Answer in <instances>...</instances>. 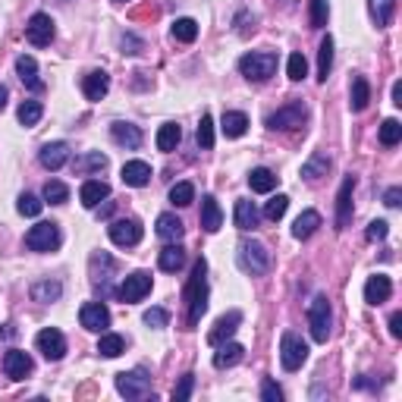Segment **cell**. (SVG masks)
<instances>
[{
    "mask_svg": "<svg viewBox=\"0 0 402 402\" xmlns=\"http://www.w3.org/2000/svg\"><path fill=\"white\" fill-rule=\"evenodd\" d=\"M386 233H390V223H386V220H374V223L368 226V239H371V242L386 239Z\"/></svg>",
    "mask_w": 402,
    "mask_h": 402,
    "instance_id": "53",
    "label": "cell"
},
{
    "mask_svg": "<svg viewBox=\"0 0 402 402\" xmlns=\"http://www.w3.org/2000/svg\"><path fill=\"white\" fill-rule=\"evenodd\" d=\"M116 390L126 399H148V396L155 399L151 377L145 374V371H123V374H116Z\"/></svg>",
    "mask_w": 402,
    "mask_h": 402,
    "instance_id": "5",
    "label": "cell"
},
{
    "mask_svg": "<svg viewBox=\"0 0 402 402\" xmlns=\"http://www.w3.org/2000/svg\"><path fill=\"white\" fill-rule=\"evenodd\" d=\"M4 374L10 380H26L32 374V358L23 349H10V352L4 355Z\"/></svg>",
    "mask_w": 402,
    "mask_h": 402,
    "instance_id": "16",
    "label": "cell"
},
{
    "mask_svg": "<svg viewBox=\"0 0 402 402\" xmlns=\"http://www.w3.org/2000/svg\"><path fill=\"white\" fill-rule=\"evenodd\" d=\"M368 101H371V85L364 76H355L352 79V91H349V107H352L355 113L368 111Z\"/></svg>",
    "mask_w": 402,
    "mask_h": 402,
    "instance_id": "26",
    "label": "cell"
},
{
    "mask_svg": "<svg viewBox=\"0 0 402 402\" xmlns=\"http://www.w3.org/2000/svg\"><path fill=\"white\" fill-rule=\"evenodd\" d=\"M330 324H333V314H330V302H327V296H314L311 305H308L311 340L314 342H327V336H330Z\"/></svg>",
    "mask_w": 402,
    "mask_h": 402,
    "instance_id": "4",
    "label": "cell"
},
{
    "mask_svg": "<svg viewBox=\"0 0 402 402\" xmlns=\"http://www.w3.org/2000/svg\"><path fill=\"white\" fill-rule=\"evenodd\" d=\"M26 38L32 48H48L54 41V19L48 13H35L26 26Z\"/></svg>",
    "mask_w": 402,
    "mask_h": 402,
    "instance_id": "12",
    "label": "cell"
},
{
    "mask_svg": "<svg viewBox=\"0 0 402 402\" xmlns=\"http://www.w3.org/2000/svg\"><path fill=\"white\" fill-rule=\"evenodd\" d=\"M116 4H126V0H116Z\"/></svg>",
    "mask_w": 402,
    "mask_h": 402,
    "instance_id": "60",
    "label": "cell"
},
{
    "mask_svg": "<svg viewBox=\"0 0 402 402\" xmlns=\"http://www.w3.org/2000/svg\"><path fill=\"white\" fill-rule=\"evenodd\" d=\"M239 324H242V311H226L223 318H217V324L211 327L208 342L211 346H220V342H226L233 333L239 330Z\"/></svg>",
    "mask_w": 402,
    "mask_h": 402,
    "instance_id": "14",
    "label": "cell"
},
{
    "mask_svg": "<svg viewBox=\"0 0 402 402\" xmlns=\"http://www.w3.org/2000/svg\"><path fill=\"white\" fill-rule=\"evenodd\" d=\"M277 182H280V177H277L274 170H267V167H258V170L248 173V186H252V192H274Z\"/></svg>",
    "mask_w": 402,
    "mask_h": 402,
    "instance_id": "29",
    "label": "cell"
},
{
    "mask_svg": "<svg viewBox=\"0 0 402 402\" xmlns=\"http://www.w3.org/2000/svg\"><path fill=\"white\" fill-rule=\"evenodd\" d=\"M393 104H396V107H402V85H399V82L393 85Z\"/></svg>",
    "mask_w": 402,
    "mask_h": 402,
    "instance_id": "57",
    "label": "cell"
},
{
    "mask_svg": "<svg viewBox=\"0 0 402 402\" xmlns=\"http://www.w3.org/2000/svg\"><path fill=\"white\" fill-rule=\"evenodd\" d=\"M67 199H69V189L63 186V182L50 179L48 186H45V201H50V204H63Z\"/></svg>",
    "mask_w": 402,
    "mask_h": 402,
    "instance_id": "46",
    "label": "cell"
},
{
    "mask_svg": "<svg viewBox=\"0 0 402 402\" xmlns=\"http://www.w3.org/2000/svg\"><path fill=\"white\" fill-rule=\"evenodd\" d=\"M233 220H236V226H239V230H245V233L255 230V226H258V208H255V204L248 201V199H239Z\"/></svg>",
    "mask_w": 402,
    "mask_h": 402,
    "instance_id": "31",
    "label": "cell"
},
{
    "mask_svg": "<svg viewBox=\"0 0 402 402\" xmlns=\"http://www.w3.org/2000/svg\"><path fill=\"white\" fill-rule=\"evenodd\" d=\"M120 177H123L126 186L142 189V186H148V182H151V167L145 164V160H126L123 170H120Z\"/></svg>",
    "mask_w": 402,
    "mask_h": 402,
    "instance_id": "21",
    "label": "cell"
},
{
    "mask_svg": "<svg viewBox=\"0 0 402 402\" xmlns=\"http://www.w3.org/2000/svg\"><path fill=\"white\" fill-rule=\"evenodd\" d=\"M318 226H320L318 211H302V214L296 217V223H292V236H296V239H308V236H314Z\"/></svg>",
    "mask_w": 402,
    "mask_h": 402,
    "instance_id": "33",
    "label": "cell"
},
{
    "mask_svg": "<svg viewBox=\"0 0 402 402\" xmlns=\"http://www.w3.org/2000/svg\"><path fill=\"white\" fill-rule=\"evenodd\" d=\"M239 267L245 270V274L252 277H261L270 270V252L264 242H258V239H245V242H239Z\"/></svg>",
    "mask_w": 402,
    "mask_h": 402,
    "instance_id": "2",
    "label": "cell"
},
{
    "mask_svg": "<svg viewBox=\"0 0 402 402\" xmlns=\"http://www.w3.org/2000/svg\"><path fill=\"white\" fill-rule=\"evenodd\" d=\"M399 199H402V189H386V195H384V204L386 208H399Z\"/></svg>",
    "mask_w": 402,
    "mask_h": 402,
    "instance_id": "55",
    "label": "cell"
},
{
    "mask_svg": "<svg viewBox=\"0 0 402 402\" xmlns=\"http://www.w3.org/2000/svg\"><path fill=\"white\" fill-rule=\"evenodd\" d=\"M157 264H160V270H167V274H177V270L186 264V248L177 245V242H170L164 252H160Z\"/></svg>",
    "mask_w": 402,
    "mask_h": 402,
    "instance_id": "28",
    "label": "cell"
},
{
    "mask_svg": "<svg viewBox=\"0 0 402 402\" xmlns=\"http://www.w3.org/2000/svg\"><path fill=\"white\" fill-rule=\"evenodd\" d=\"M182 233H186V226H182V220L177 214H160L157 217V236L167 239V242H179Z\"/></svg>",
    "mask_w": 402,
    "mask_h": 402,
    "instance_id": "27",
    "label": "cell"
},
{
    "mask_svg": "<svg viewBox=\"0 0 402 402\" xmlns=\"http://www.w3.org/2000/svg\"><path fill=\"white\" fill-rule=\"evenodd\" d=\"M16 72H19V79L26 82V89H32V91L45 89V82L38 79V63H35V57H28V54L19 57V60H16Z\"/></svg>",
    "mask_w": 402,
    "mask_h": 402,
    "instance_id": "24",
    "label": "cell"
},
{
    "mask_svg": "<svg viewBox=\"0 0 402 402\" xmlns=\"http://www.w3.org/2000/svg\"><path fill=\"white\" fill-rule=\"evenodd\" d=\"M330 67H333V38L327 35V38L320 41V48H318V79L320 82H327Z\"/></svg>",
    "mask_w": 402,
    "mask_h": 402,
    "instance_id": "36",
    "label": "cell"
},
{
    "mask_svg": "<svg viewBox=\"0 0 402 402\" xmlns=\"http://www.w3.org/2000/svg\"><path fill=\"white\" fill-rule=\"evenodd\" d=\"M173 38L177 41H182V45H192L195 38H199V23H195V19H177V23H173Z\"/></svg>",
    "mask_w": 402,
    "mask_h": 402,
    "instance_id": "38",
    "label": "cell"
},
{
    "mask_svg": "<svg viewBox=\"0 0 402 402\" xmlns=\"http://www.w3.org/2000/svg\"><path fill=\"white\" fill-rule=\"evenodd\" d=\"M104 199H111V186H107L104 179H89L82 182V189H79V201L85 204V208H98Z\"/></svg>",
    "mask_w": 402,
    "mask_h": 402,
    "instance_id": "19",
    "label": "cell"
},
{
    "mask_svg": "<svg viewBox=\"0 0 402 402\" xmlns=\"http://www.w3.org/2000/svg\"><path fill=\"white\" fill-rule=\"evenodd\" d=\"M79 320H82L85 330L101 333V330L111 327V311H107L104 302H85L82 308H79Z\"/></svg>",
    "mask_w": 402,
    "mask_h": 402,
    "instance_id": "13",
    "label": "cell"
},
{
    "mask_svg": "<svg viewBox=\"0 0 402 402\" xmlns=\"http://www.w3.org/2000/svg\"><path fill=\"white\" fill-rule=\"evenodd\" d=\"M41 116H45L41 101H23V107H19V123H23V126H38Z\"/></svg>",
    "mask_w": 402,
    "mask_h": 402,
    "instance_id": "40",
    "label": "cell"
},
{
    "mask_svg": "<svg viewBox=\"0 0 402 402\" xmlns=\"http://www.w3.org/2000/svg\"><path fill=\"white\" fill-rule=\"evenodd\" d=\"M223 223V211L220 204H217L214 195H204L201 199V230L204 233H217Z\"/></svg>",
    "mask_w": 402,
    "mask_h": 402,
    "instance_id": "23",
    "label": "cell"
},
{
    "mask_svg": "<svg viewBox=\"0 0 402 402\" xmlns=\"http://www.w3.org/2000/svg\"><path fill=\"white\" fill-rule=\"evenodd\" d=\"M327 170H330V157L320 155V151H314V155L302 164V177L308 182H318L320 177H327Z\"/></svg>",
    "mask_w": 402,
    "mask_h": 402,
    "instance_id": "30",
    "label": "cell"
},
{
    "mask_svg": "<svg viewBox=\"0 0 402 402\" xmlns=\"http://www.w3.org/2000/svg\"><path fill=\"white\" fill-rule=\"evenodd\" d=\"M41 208H45V201L38 199V195H19V201H16V211L23 217H38L41 214Z\"/></svg>",
    "mask_w": 402,
    "mask_h": 402,
    "instance_id": "44",
    "label": "cell"
},
{
    "mask_svg": "<svg viewBox=\"0 0 402 402\" xmlns=\"http://www.w3.org/2000/svg\"><path fill=\"white\" fill-rule=\"evenodd\" d=\"M35 346H38V352L48 358V362H60L63 355H67V340H63V333L57 330V327H45L38 336H35Z\"/></svg>",
    "mask_w": 402,
    "mask_h": 402,
    "instance_id": "10",
    "label": "cell"
},
{
    "mask_svg": "<svg viewBox=\"0 0 402 402\" xmlns=\"http://www.w3.org/2000/svg\"><path fill=\"white\" fill-rule=\"evenodd\" d=\"M6 98H10V91H6L4 85H0V111H4V107H6Z\"/></svg>",
    "mask_w": 402,
    "mask_h": 402,
    "instance_id": "58",
    "label": "cell"
},
{
    "mask_svg": "<svg viewBox=\"0 0 402 402\" xmlns=\"http://www.w3.org/2000/svg\"><path fill=\"white\" fill-rule=\"evenodd\" d=\"M82 91L89 101H101L107 91H111V76L104 69H94L89 76H82Z\"/></svg>",
    "mask_w": 402,
    "mask_h": 402,
    "instance_id": "22",
    "label": "cell"
},
{
    "mask_svg": "<svg viewBox=\"0 0 402 402\" xmlns=\"http://www.w3.org/2000/svg\"><path fill=\"white\" fill-rule=\"evenodd\" d=\"M390 296H393L390 277H384V274L368 277V283H364V302H368V305H384Z\"/></svg>",
    "mask_w": 402,
    "mask_h": 402,
    "instance_id": "17",
    "label": "cell"
},
{
    "mask_svg": "<svg viewBox=\"0 0 402 402\" xmlns=\"http://www.w3.org/2000/svg\"><path fill=\"white\" fill-rule=\"evenodd\" d=\"M192 390H195V374H186L177 384V390H173V399L177 402H186L189 396H192Z\"/></svg>",
    "mask_w": 402,
    "mask_h": 402,
    "instance_id": "51",
    "label": "cell"
},
{
    "mask_svg": "<svg viewBox=\"0 0 402 402\" xmlns=\"http://www.w3.org/2000/svg\"><path fill=\"white\" fill-rule=\"evenodd\" d=\"M179 138H182V129L177 123H164V126L157 129V151H177Z\"/></svg>",
    "mask_w": 402,
    "mask_h": 402,
    "instance_id": "35",
    "label": "cell"
},
{
    "mask_svg": "<svg viewBox=\"0 0 402 402\" xmlns=\"http://www.w3.org/2000/svg\"><path fill=\"white\" fill-rule=\"evenodd\" d=\"M151 283H155V280H151L148 270H135V274L123 277V283L116 286V298H120V302H126V305L142 302V298L151 292Z\"/></svg>",
    "mask_w": 402,
    "mask_h": 402,
    "instance_id": "6",
    "label": "cell"
},
{
    "mask_svg": "<svg viewBox=\"0 0 402 402\" xmlns=\"http://www.w3.org/2000/svg\"><path fill=\"white\" fill-rule=\"evenodd\" d=\"M186 305H189V327H195L201 320V314L208 311V264L204 258L195 261L192 277H189V286H186Z\"/></svg>",
    "mask_w": 402,
    "mask_h": 402,
    "instance_id": "1",
    "label": "cell"
},
{
    "mask_svg": "<svg viewBox=\"0 0 402 402\" xmlns=\"http://www.w3.org/2000/svg\"><path fill=\"white\" fill-rule=\"evenodd\" d=\"M261 399L264 402H283V390L274 384V380H264V384H261Z\"/></svg>",
    "mask_w": 402,
    "mask_h": 402,
    "instance_id": "52",
    "label": "cell"
},
{
    "mask_svg": "<svg viewBox=\"0 0 402 402\" xmlns=\"http://www.w3.org/2000/svg\"><path fill=\"white\" fill-rule=\"evenodd\" d=\"M145 324L160 330V327L170 324V311H167V308H148V311H145Z\"/></svg>",
    "mask_w": 402,
    "mask_h": 402,
    "instance_id": "50",
    "label": "cell"
},
{
    "mask_svg": "<svg viewBox=\"0 0 402 402\" xmlns=\"http://www.w3.org/2000/svg\"><path fill=\"white\" fill-rule=\"evenodd\" d=\"M239 72L248 79V82H267L277 72V54H267V50H252L239 60Z\"/></svg>",
    "mask_w": 402,
    "mask_h": 402,
    "instance_id": "3",
    "label": "cell"
},
{
    "mask_svg": "<svg viewBox=\"0 0 402 402\" xmlns=\"http://www.w3.org/2000/svg\"><path fill=\"white\" fill-rule=\"evenodd\" d=\"M0 336H13V327H10V324H6V327H4V330H0Z\"/></svg>",
    "mask_w": 402,
    "mask_h": 402,
    "instance_id": "59",
    "label": "cell"
},
{
    "mask_svg": "<svg viewBox=\"0 0 402 402\" xmlns=\"http://www.w3.org/2000/svg\"><path fill=\"white\" fill-rule=\"evenodd\" d=\"M107 167V157L104 155H85V157H76V170L85 173V170H104Z\"/></svg>",
    "mask_w": 402,
    "mask_h": 402,
    "instance_id": "49",
    "label": "cell"
},
{
    "mask_svg": "<svg viewBox=\"0 0 402 402\" xmlns=\"http://www.w3.org/2000/svg\"><path fill=\"white\" fill-rule=\"evenodd\" d=\"M352 189H355V177H346L336 195V230H346V223L352 220Z\"/></svg>",
    "mask_w": 402,
    "mask_h": 402,
    "instance_id": "15",
    "label": "cell"
},
{
    "mask_svg": "<svg viewBox=\"0 0 402 402\" xmlns=\"http://www.w3.org/2000/svg\"><path fill=\"white\" fill-rule=\"evenodd\" d=\"M305 358H308V342L302 340L298 333H283L280 340V362L286 371H298L305 364Z\"/></svg>",
    "mask_w": 402,
    "mask_h": 402,
    "instance_id": "7",
    "label": "cell"
},
{
    "mask_svg": "<svg viewBox=\"0 0 402 402\" xmlns=\"http://www.w3.org/2000/svg\"><path fill=\"white\" fill-rule=\"evenodd\" d=\"M223 135L226 138H242L245 135V129H248V116L245 113H239V111H226L223 113Z\"/></svg>",
    "mask_w": 402,
    "mask_h": 402,
    "instance_id": "34",
    "label": "cell"
},
{
    "mask_svg": "<svg viewBox=\"0 0 402 402\" xmlns=\"http://www.w3.org/2000/svg\"><path fill=\"white\" fill-rule=\"evenodd\" d=\"M286 208H289V199H286V195H277V199H270L264 204V217H267V220H280V217L286 214Z\"/></svg>",
    "mask_w": 402,
    "mask_h": 402,
    "instance_id": "47",
    "label": "cell"
},
{
    "mask_svg": "<svg viewBox=\"0 0 402 402\" xmlns=\"http://www.w3.org/2000/svg\"><path fill=\"white\" fill-rule=\"evenodd\" d=\"M111 135H113V142L120 145V148H126V151L142 148V129L133 126V123H113Z\"/></svg>",
    "mask_w": 402,
    "mask_h": 402,
    "instance_id": "20",
    "label": "cell"
},
{
    "mask_svg": "<svg viewBox=\"0 0 402 402\" xmlns=\"http://www.w3.org/2000/svg\"><path fill=\"white\" fill-rule=\"evenodd\" d=\"M399 138H402V123L399 120H384V126H380V145L393 148V145H399Z\"/></svg>",
    "mask_w": 402,
    "mask_h": 402,
    "instance_id": "43",
    "label": "cell"
},
{
    "mask_svg": "<svg viewBox=\"0 0 402 402\" xmlns=\"http://www.w3.org/2000/svg\"><path fill=\"white\" fill-rule=\"evenodd\" d=\"M38 160H41L45 170H60V167L69 160V145L67 142H48L45 148H41Z\"/></svg>",
    "mask_w": 402,
    "mask_h": 402,
    "instance_id": "18",
    "label": "cell"
},
{
    "mask_svg": "<svg viewBox=\"0 0 402 402\" xmlns=\"http://www.w3.org/2000/svg\"><path fill=\"white\" fill-rule=\"evenodd\" d=\"M390 336H393V340H399V336H402V314L399 311L390 318Z\"/></svg>",
    "mask_w": 402,
    "mask_h": 402,
    "instance_id": "56",
    "label": "cell"
},
{
    "mask_svg": "<svg viewBox=\"0 0 402 402\" xmlns=\"http://www.w3.org/2000/svg\"><path fill=\"white\" fill-rule=\"evenodd\" d=\"M123 48H126V54H142V50H145V41H138L135 38V35H123Z\"/></svg>",
    "mask_w": 402,
    "mask_h": 402,
    "instance_id": "54",
    "label": "cell"
},
{
    "mask_svg": "<svg viewBox=\"0 0 402 402\" xmlns=\"http://www.w3.org/2000/svg\"><path fill=\"white\" fill-rule=\"evenodd\" d=\"M26 248L32 252H54L60 248V226L57 223H35L26 233Z\"/></svg>",
    "mask_w": 402,
    "mask_h": 402,
    "instance_id": "8",
    "label": "cell"
},
{
    "mask_svg": "<svg viewBox=\"0 0 402 402\" xmlns=\"http://www.w3.org/2000/svg\"><path fill=\"white\" fill-rule=\"evenodd\" d=\"M327 16H330V6L327 0H311V28H324Z\"/></svg>",
    "mask_w": 402,
    "mask_h": 402,
    "instance_id": "48",
    "label": "cell"
},
{
    "mask_svg": "<svg viewBox=\"0 0 402 402\" xmlns=\"http://www.w3.org/2000/svg\"><path fill=\"white\" fill-rule=\"evenodd\" d=\"M60 296H63V286L57 280H38V283H32V298H35V302L50 305V302H57Z\"/></svg>",
    "mask_w": 402,
    "mask_h": 402,
    "instance_id": "32",
    "label": "cell"
},
{
    "mask_svg": "<svg viewBox=\"0 0 402 402\" xmlns=\"http://www.w3.org/2000/svg\"><path fill=\"white\" fill-rule=\"evenodd\" d=\"M170 201L177 204V208H186V204L195 201V186L192 182H177V186L170 189Z\"/></svg>",
    "mask_w": 402,
    "mask_h": 402,
    "instance_id": "42",
    "label": "cell"
},
{
    "mask_svg": "<svg viewBox=\"0 0 402 402\" xmlns=\"http://www.w3.org/2000/svg\"><path fill=\"white\" fill-rule=\"evenodd\" d=\"M107 233H111V242L120 245V248H133L142 242V223L133 220V217H126V220H113L107 226Z\"/></svg>",
    "mask_w": 402,
    "mask_h": 402,
    "instance_id": "11",
    "label": "cell"
},
{
    "mask_svg": "<svg viewBox=\"0 0 402 402\" xmlns=\"http://www.w3.org/2000/svg\"><path fill=\"white\" fill-rule=\"evenodd\" d=\"M305 116H308V111H305L302 101H292V104L280 107L277 113L267 116V126L270 129H280V133H292V129H298L305 123Z\"/></svg>",
    "mask_w": 402,
    "mask_h": 402,
    "instance_id": "9",
    "label": "cell"
},
{
    "mask_svg": "<svg viewBox=\"0 0 402 402\" xmlns=\"http://www.w3.org/2000/svg\"><path fill=\"white\" fill-rule=\"evenodd\" d=\"M98 352L104 355V358L123 355V352H126V340H123L120 333H104V336L98 340Z\"/></svg>",
    "mask_w": 402,
    "mask_h": 402,
    "instance_id": "37",
    "label": "cell"
},
{
    "mask_svg": "<svg viewBox=\"0 0 402 402\" xmlns=\"http://www.w3.org/2000/svg\"><path fill=\"white\" fill-rule=\"evenodd\" d=\"M199 145L204 151L214 148V120H211V113H204L199 123Z\"/></svg>",
    "mask_w": 402,
    "mask_h": 402,
    "instance_id": "45",
    "label": "cell"
},
{
    "mask_svg": "<svg viewBox=\"0 0 402 402\" xmlns=\"http://www.w3.org/2000/svg\"><path fill=\"white\" fill-rule=\"evenodd\" d=\"M393 13H396V0H371V16L377 19V26H390Z\"/></svg>",
    "mask_w": 402,
    "mask_h": 402,
    "instance_id": "39",
    "label": "cell"
},
{
    "mask_svg": "<svg viewBox=\"0 0 402 402\" xmlns=\"http://www.w3.org/2000/svg\"><path fill=\"white\" fill-rule=\"evenodd\" d=\"M245 358V349L239 346V342H220L214 352V368H233V364H239Z\"/></svg>",
    "mask_w": 402,
    "mask_h": 402,
    "instance_id": "25",
    "label": "cell"
},
{
    "mask_svg": "<svg viewBox=\"0 0 402 402\" xmlns=\"http://www.w3.org/2000/svg\"><path fill=\"white\" fill-rule=\"evenodd\" d=\"M286 76L292 79V82H302L305 76H308V60H305V54H289V60H286Z\"/></svg>",
    "mask_w": 402,
    "mask_h": 402,
    "instance_id": "41",
    "label": "cell"
}]
</instances>
